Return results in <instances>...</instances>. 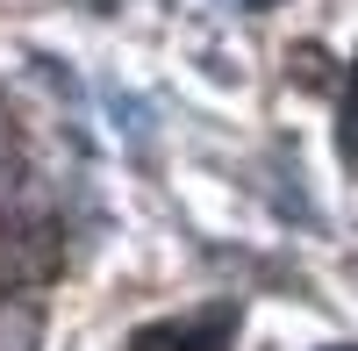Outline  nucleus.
I'll return each instance as SVG.
<instances>
[{
	"label": "nucleus",
	"instance_id": "nucleus-4",
	"mask_svg": "<svg viewBox=\"0 0 358 351\" xmlns=\"http://www.w3.org/2000/svg\"><path fill=\"white\" fill-rule=\"evenodd\" d=\"M236 8H251V15H258V8H273V0H236Z\"/></svg>",
	"mask_w": 358,
	"mask_h": 351
},
{
	"label": "nucleus",
	"instance_id": "nucleus-5",
	"mask_svg": "<svg viewBox=\"0 0 358 351\" xmlns=\"http://www.w3.org/2000/svg\"><path fill=\"white\" fill-rule=\"evenodd\" d=\"M337 351H351V344H337Z\"/></svg>",
	"mask_w": 358,
	"mask_h": 351
},
{
	"label": "nucleus",
	"instance_id": "nucleus-3",
	"mask_svg": "<svg viewBox=\"0 0 358 351\" xmlns=\"http://www.w3.org/2000/svg\"><path fill=\"white\" fill-rule=\"evenodd\" d=\"M337 151H344V165L358 172V72H351V86H344V108H337Z\"/></svg>",
	"mask_w": 358,
	"mask_h": 351
},
{
	"label": "nucleus",
	"instance_id": "nucleus-1",
	"mask_svg": "<svg viewBox=\"0 0 358 351\" xmlns=\"http://www.w3.org/2000/svg\"><path fill=\"white\" fill-rule=\"evenodd\" d=\"M143 351H229V315H201L187 330H151Z\"/></svg>",
	"mask_w": 358,
	"mask_h": 351
},
{
	"label": "nucleus",
	"instance_id": "nucleus-2",
	"mask_svg": "<svg viewBox=\"0 0 358 351\" xmlns=\"http://www.w3.org/2000/svg\"><path fill=\"white\" fill-rule=\"evenodd\" d=\"M108 108H115V129H122V143L129 151H151V101H136V94H122V86H108Z\"/></svg>",
	"mask_w": 358,
	"mask_h": 351
}]
</instances>
